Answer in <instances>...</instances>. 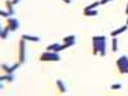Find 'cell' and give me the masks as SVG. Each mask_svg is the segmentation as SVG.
Wrapping results in <instances>:
<instances>
[{
	"instance_id": "cell-1",
	"label": "cell",
	"mask_w": 128,
	"mask_h": 96,
	"mask_svg": "<svg viewBox=\"0 0 128 96\" xmlns=\"http://www.w3.org/2000/svg\"><path fill=\"white\" fill-rule=\"evenodd\" d=\"M92 52H94V55H98L100 52L101 56H105V52H106V37L105 36L92 37Z\"/></svg>"
},
{
	"instance_id": "cell-2",
	"label": "cell",
	"mask_w": 128,
	"mask_h": 96,
	"mask_svg": "<svg viewBox=\"0 0 128 96\" xmlns=\"http://www.w3.org/2000/svg\"><path fill=\"white\" fill-rule=\"evenodd\" d=\"M40 60L41 62H59L60 56L58 55L56 51H49L46 50L45 52H42L40 55Z\"/></svg>"
},
{
	"instance_id": "cell-3",
	"label": "cell",
	"mask_w": 128,
	"mask_h": 96,
	"mask_svg": "<svg viewBox=\"0 0 128 96\" xmlns=\"http://www.w3.org/2000/svg\"><path fill=\"white\" fill-rule=\"evenodd\" d=\"M116 67L120 70V73H128V58L126 55L120 56L116 60Z\"/></svg>"
},
{
	"instance_id": "cell-4",
	"label": "cell",
	"mask_w": 128,
	"mask_h": 96,
	"mask_svg": "<svg viewBox=\"0 0 128 96\" xmlns=\"http://www.w3.org/2000/svg\"><path fill=\"white\" fill-rule=\"evenodd\" d=\"M19 62L24 63L26 62V40L20 38L19 41Z\"/></svg>"
},
{
	"instance_id": "cell-5",
	"label": "cell",
	"mask_w": 128,
	"mask_h": 96,
	"mask_svg": "<svg viewBox=\"0 0 128 96\" xmlns=\"http://www.w3.org/2000/svg\"><path fill=\"white\" fill-rule=\"evenodd\" d=\"M6 27H8L10 31H12V32L17 31V30L19 28V20H18V19H16V18L9 17V18H8V20H6Z\"/></svg>"
},
{
	"instance_id": "cell-6",
	"label": "cell",
	"mask_w": 128,
	"mask_h": 96,
	"mask_svg": "<svg viewBox=\"0 0 128 96\" xmlns=\"http://www.w3.org/2000/svg\"><path fill=\"white\" fill-rule=\"evenodd\" d=\"M56 86H58V88H59V91L62 94H66L67 92V87H66V84H64V82L62 80H58L56 81Z\"/></svg>"
},
{
	"instance_id": "cell-7",
	"label": "cell",
	"mask_w": 128,
	"mask_h": 96,
	"mask_svg": "<svg viewBox=\"0 0 128 96\" xmlns=\"http://www.w3.org/2000/svg\"><path fill=\"white\" fill-rule=\"evenodd\" d=\"M127 28H128V26H127V24H124L123 27H120V28H118V30H115V31H113V32H112L110 35H112L113 37H116V36H118V35H120L122 32H124V31H126Z\"/></svg>"
},
{
	"instance_id": "cell-8",
	"label": "cell",
	"mask_w": 128,
	"mask_h": 96,
	"mask_svg": "<svg viewBox=\"0 0 128 96\" xmlns=\"http://www.w3.org/2000/svg\"><path fill=\"white\" fill-rule=\"evenodd\" d=\"M22 38H24L26 41H34V42L40 41L38 36H32V35H22Z\"/></svg>"
},
{
	"instance_id": "cell-9",
	"label": "cell",
	"mask_w": 128,
	"mask_h": 96,
	"mask_svg": "<svg viewBox=\"0 0 128 96\" xmlns=\"http://www.w3.org/2000/svg\"><path fill=\"white\" fill-rule=\"evenodd\" d=\"M0 81H2V82H4V81L13 82V81H14V76H13V73H8L6 76H2V77H0Z\"/></svg>"
},
{
	"instance_id": "cell-10",
	"label": "cell",
	"mask_w": 128,
	"mask_h": 96,
	"mask_svg": "<svg viewBox=\"0 0 128 96\" xmlns=\"http://www.w3.org/2000/svg\"><path fill=\"white\" fill-rule=\"evenodd\" d=\"M46 50H49V51H56V52H59V51H60V45H59V44H51V45H49V46L46 48Z\"/></svg>"
},
{
	"instance_id": "cell-11",
	"label": "cell",
	"mask_w": 128,
	"mask_h": 96,
	"mask_svg": "<svg viewBox=\"0 0 128 96\" xmlns=\"http://www.w3.org/2000/svg\"><path fill=\"white\" fill-rule=\"evenodd\" d=\"M83 14L86 16V17H94V16H98V10H95V9H91V10H83Z\"/></svg>"
},
{
	"instance_id": "cell-12",
	"label": "cell",
	"mask_w": 128,
	"mask_h": 96,
	"mask_svg": "<svg viewBox=\"0 0 128 96\" xmlns=\"http://www.w3.org/2000/svg\"><path fill=\"white\" fill-rule=\"evenodd\" d=\"M5 5H6V8H8V12L13 16V14H14V10H13V5H14V4H13L12 2H9V0H6Z\"/></svg>"
},
{
	"instance_id": "cell-13",
	"label": "cell",
	"mask_w": 128,
	"mask_h": 96,
	"mask_svg": "<svg viewBox=\"0 0 128 96\" xmlns=\"http://www.w3.org/2000/svg\"><path fill=\"white\" fill-rule=\"evenodd\" d=\"M63 42H76V36H74V35L66 36V37L63 38Z\"/></svg>"
},
{
	"instance_id": "cell-14",
	"label": "cell",
	"mask_w": 128,
	"mask_h": 96,
	"mask_svg": "<svg viewBox=\"0 0 128 96\" xmlns=\"http://www.w3.org/2000/svg\"><path fill=\"white\" fill-rule=\"evenodd\" d=\"M9 31H10V30H9L6 26L3 28V31H2V38H3V40L6 38V36H8V34H9Z\"/></svg>"
},
{
	"instance_id": "cell-15",
	"label": "cell",
	"mask_w": 128,
	"mask_h": 96,
	"mask_svg": "<svg viewBox=\"0 0 128 96\" xmlns=\"http://www.w3.org/2000/svg\"><path fill=\"white\" fill-rule=\"evenodd\" d=\"M99 5H101V4H100V2H95L94 4H91V5H88V6L84 8V10H91V9H95L96 6H99Z\"/></svg>"
},
{
	"instance_id": "cell-16",
	"label": "cell",
	"mask_w": 128,
	"mask_h": 96,
	"mask_svg": "<svg viewBox=\"0 0 128 96\" xmlns=\"http://www.w3.org/2000/svg\"><path fill=\"white\" fill-rule=\"evenodd\" d=\"M73 45H74V42H64L63 45H60V51L64 50V49H67V48H70Z\"/></svg>"
},
{
	"instance_id": "cell-17",
	"label": "cell",
	"mask_w": 128,
	"mask_h": 96,
	"mask_svg": "<svg viewBox=\"0 0 128 96\" xmlns=\"http://www.w3.org/2000/svg\"><path fill=\"white\" fill-rule=\"evenodd\" d=\"M2 69L4 70V72H6V73H12V67H9V66H6V64H2Z\"/></svg>"
},
{
	"instance_id": "cell-18",
	"label": "cell",
	"mask_w": 128,
	"mask_h": 96,
	"mask_svg": "<svg viewBox=\"0 0 128 96\" xmlns=\"http://www.w3.org/2000/svg\"><path fill=\"white\" fill-rule=\"evenodd\" d=\"M116 50H118V40H116V37H113V51Z\"/></svg>"
},
{
	"instance_id": "cell-19",
	"label": "cell",
	"mask_w": 128,
	"mask_h": 96,
	"mask_svg": "<svg viewBox=\"0 0 128 96\" xmlns=\"http://www.w3.org/2000/svg\"><path fill=\"white\" fill-rule=\"evenodd\" d=\"M110 88L112 90H119V88H122V83H114L110 86Z\"/></svg>"
},
{
	"instance_id": "cell-20",
	"label": "cell",
	"mask_w": 128,
	"mask_h": 96,
	"mask_svg": "<svg viewBox=\"0 0 128 96\" xmlns=\"http://www.w3.org/2000/svg\"><path fill=\"white\" fill-rule=\"evenodd\" d=\"M0 16H2V17H6V18L12 17V14H10L9 12H4V10H2V12H0Z\"/></svg>"
},
{
	"instance_id": "cell-21",
	"label": "cell",
	"mask_w": 128,
	"mask_h": 96,
	"mask_svg": "<svg viewBox=\"0 0 128 96\" xmlns=\"http://www.w3.org/2000/svg\"><path fill=\"white\" fill-rule=\"evenodd\" d=\"M108 2H110V0H100V4L102 5V4H106Z\"/></svg>"
},
{
	"instance_id": "cell-22",
	"label": "cell",
	"mask_w": 128,
	"mask_h": 96,
	"mask_svg": "<svg viewBox=\"0 0 128 96\" xmlns=\"http://www.w3.org/2000/svg\"><path fill=\"white\" fill-rule=\"evenodd\" d=\"M18 2H19V0H12V3H13V4H18Z\"/></svg>"
},
{
	"instance_id": "cell-23",
	"label": "cell",
	"mask_w": 128,
	"mask_h": 96,
	"mask_svg": "<svg viewBox=\"0 0 128 96\" xmlns=\"http://www.w3.org/2000/svg\"><path fill=\"white\" fill-rule=\"evenodd\" d=\"M64 3H67V4H70V0H63Z\"/></svg>"
},
{
	"instance_id": "cell-24",
	"label": "cell",
	"mask_w": 128,
	"mask_h": 96,
	"mask_svg": "<svg viewBox=\"0 0 128 96\" xmlns=\"http://www.w3.org/2000/svg\"><path fill=\"white\" fill-rule=\"evenodd\" d=\"M126 13L128 14V4H127V9H126Z\"/></svg>"
},
{
	"instance_id": "cell-25",
	"label": "cell",
	"mask_w": 128,
	"mask_h": 96,
	"mask_svg": "<svg viewBox=\"0 0 128 96\" xmlns=\"http://www.w3.org/2000/svg\"><path fill=\"white\" fill-rule=\"evenodd\" d=\"M126 24H127V26H128V18H127V23H126Z\"/></svg>"
},
{
	"instance_id": "cell-26",
	"label": "cell",
	"mask_w": 128,
	"mask_h": 96,
	"mask_svg": "<svg viewBox=\"0 0 128 96\" xmlns=\"http://www.w3.org/2000/svg\"><path fill=\"white\" fill-rule=\"evenodd\" d=\"M110 2H112V0H110Z\"/></svg>"
}]
</instances>
